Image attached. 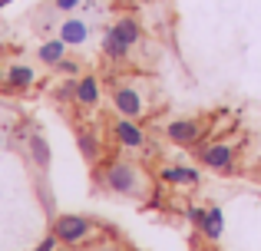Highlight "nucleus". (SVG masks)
Wrapping results in <instances>:
<instances>
[{"label":"nucleus","instance_id":"1","mask_svg":"<svg viewBox=\"0 0 261 251\" xmlns=\"http://www.w3.org/2000/svg\"><path fill=\"white\" fill-rule=\"evenodd\" d=\"M102 182H106L109 192L116 195H142V182H139V172L126 162H109L102 169Z\"/></svg>","mask_w":261,"mask_h":251},{"label":"nucleus","instance_id":"2","mask_svg":"<svg viewBox=\"0 0 261 251\" xmlns=\"http://www.w3.org/2000/svg\"><path fill=\"white\" fill-rule=\"evenodd\" d=\"M53 235H57L63 245H80L93 235V221L83 218V215H57L53 221Z\"/></svg>","mask_w":261,"mask_h":251},{"label":"nucleus","instance_id":"3","mask_svg":"<svg viewBox=\"0 0 261 251\" xmlns=\"http://www.w3.org/2000/svg\"><path fill=\"white\" fill-rule=\"evenodd\" d=\"M166 135L175 142V146H198L202 142V123L198 119H172L166 126Z\"/></svg>","mask_w":261,"mask_h":251},{"label":"nucleus","instance_id":"4","mask_svg":"<svg viewBox=\"0 0 261 251\" xmlns=\"http://www.w3.org/2000/svg\"><path fill=\"white\" fill-rule=\"evenodd\" d=\"M113 103H116V109H119L122 119H139L142 116V96L133 90V86H116Z\"/></svg>","mask_w":261,"mask_h":251},{"label":"nucleus","instance_id":"5","mask_svg":"<svg viewBox=\"0 0 261 251\" xmlns=\"http://www.w3.org/2000/svg\"><path fill=\"white\" fill-rule=\"evenodd\" d=\"M202 162L212 172H228L231 162H235V149L228 142H212L208 149H202Z\"/></svg>","mask_w":261,"mask_h":251},{"label":"nucleus","instance_id":"6","mask_svg":"<svg viewBox=\"0 0 261 251\" xmlns=\"http://www.w3.org/2000/svg\"><path fill=\"white\" fill-rule=\"evenodd\" d=\"M113 135L122 149H142L146 146V132L136 126V119H119L116 129H113Z\"/></svg>","mask_w":261,"mask_h":251},{"label":"nucleus","instance_id":"7","mask_svg":"<svg viewBox=\"0 0 261 251\" xmlns=\"http://www.w3.org/2000/svg\"><path fill=\"white\" fill-rule=\"evenodd\" d=\"M202 235L208 241H218L222 238V228H225V215H222V208L218 205H212V208H205V218H202Z\"/></svg>","mask_w":261,"mask_h":251},{"label":"nucleus","instance_id":"8","mask_svg":"<svg viewBox=\"0 0 261 251\" xmlns=\"http://www.w3.org/2000/svg\"><path fill=\"white\" fill-rule=\"evenodd\" d=\"M86 37H89V30H86V23L83 20H63V26H60V40H63L66 46H83L86 43Z\"/></svg>","mask_w":261,"mask_h":251},{"label":"nucleus","instance_id":"9","mask_svg":"<svg viewBox=\"0 0 261 251\" xmlns=\"http://www.w3.org/2000/svg\"><path fill=\"white\" fill-rule=\"evenodd\" d=\"M162 182H169V185H195L198 182V172L192 165H169L162 169Z\"/></svg>","mask_w":261,"mask_h":251},{"label":"nucleus","instance_id":"10","mask_svg":"<svg viewBox=\"0 0 261 251\" xmlns=\"http://www.w3.org/2000/svg\"><path fill=\"white\" fill-rule=\"evenodd\" d=\"M76 146H80V152H83L86 162H96L99 152H102V142H99V135H96L93 129H80L76 132Z\"/></svg>","mask_w":261,"mask_h":251},{"label":"nucleus","instance_id":"11","mask_svg":"<svg viewBox=\"0 0 261 251\" xmlns=\"http://www.w3.org/2000/svg\"><path fill=\"white\" fill-rule=\"evenodd\" d=\"M33 79H37V73H33L30 66L17 63V66H10V70H7V90H27Z\"/></svg>","mask_w":261,"mask_h":251},{"label":"nucleus","instance_id":"12","mask_svg":"<svg viewBox=\"0 0 261 251\" xmlns=\"http://www.w3.org/2000/svg\"><path fill=\"white\" fill-rule=\"evenodd\" d=\"M113 30H116V37H119V43H122V46H129V50H133V46H136V40H139V23H136L133 17L116 20V23H113Z\"/></svg>","mask_w":261,"mask_h":251},{"label":"nucleus","instance_id":"13","mask_svg":"<svg viewBox=\"0 0 261 251\" xmlns=\"http://www.w3.org/2000/svg\"><path fill=\"white\" fill-rule=\"evenodd\" d=\"M99 99V79L96 76H80L76 83V103L80 106H93Z\"/></svg>","mask_w":261,"mask_h":251},{"label":"nucleus","instance_id":"14","mask_svg":"<svg viewBox=\"0 0 261 251\" xmlns=\"http://www.w3.org/2000/svg\"><path fill=\"white\" fill-rule=\"evenodd\" d=\"M40 60H43L46 66H60L66 60V43L60 37L57 40H46V43L40 46Z\"/></svg>","mask_w":261,"mask_h":251},{"label":"nucleus","instance_id":"15","mask_svg":"<svg viewBox=\"0 0 261 251\" xmlns=\"http://www.w3.org/2000/svg\"><path fill=\"white\" fill-rule=\"evenodd\" d=\"M27 146H30V155H33V162L40 165V172H46V169H50V146H46V139L33 132Z\"/></svg>","mask_w":261,"mask_h":251},{"label":"nucleus","instance_id":"16","mask_svg":"<svg viewBox=\"0 0 261 251\" xmlns=\"http://www.w3.org/2000/svg\"><path fill=\"white\" fill-rule=\"evenodd\" d=\"M102 53H106L109 60H122V57L129 53V46H122V43H119V37H116V30H113V26H109V30H106V37H102Z\"/></svg>","mask_w":261,"mask_h":251},{"label":"nucleus","instance_id":"17","mask_svg":"<svg viewBox=\"0 0 261 251\" xmlns=\"http://www.w3.org/2000/svg\"><path fill=\"white\" fill-rule=\"evenodd\" d=\"M185 218H189L192 225H202V218H205V208H195V205H192V208H185Z\"/></svg>","mask_w":261,"mask_h":251},{"label":"nucleus","instance_id":"18","mask_svg":"<svg viewBox=\"0 0 261 251\" xmlns=\"http://www.w3.org/2000/svg\"><path fill=\"white\" fill-rule=\"evenodd\" d=\"M60 248H63V241H60L57 235H50V238H46V241H43V245H40L37 251H60Z\"/></svg>","mask_w":261,"mask_h":251},{"label":"nucleus","instance_id":"19","mask_svg":"<svg viewBox=\"0 0 261 251\" xmlns=\"http://www.w3.org/2000/svg\"><path fill=\"white\" fill-rule=\"evenodd\" d=\"M60 70L70 73V76H80V63H73V60H63V63H60Z\"/></svg>","mask_w":261,"mask_h":251},{"label":"nucleus","instance_id":"20","mask_svg":"<svg viewBox=\"0 0 261 251\" xmlns=\"http://www.w3.org/2000/svg\"><path fill=\"white\" fill-rule=\"evenodd\" d=\"M76 7H80V0H57V10H63V13L76 10Z\"/></svg>","mask_w":261,"mask_h":251},{"label":"nucleus","instance_id":"21","mask_svg":"<svg viewBox=\"0 0 261 251\" xmlns=\"http://www.w3.org/2000/svg\"><path fill=\"white\" fill-rule=\"evenodd\" d=\"M0 83H7V73L4 70H0Z\"/></svg>","mask_w":261,"mask_h":251},{"label":"nucleus","instance_id":"22","mask_svg":"<svg viewBox=\"0 0 261 251\" xmlns=\"http://www.w3.org/2000/svg\"><path fill=\"white\" fill-rule=\"evenodd\" d=\"M7 4H13V0H0V7H7Z\"/></svg>","mask_w":261,"mask_h":251}]
</instances>
